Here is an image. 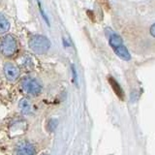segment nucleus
Returning a JSON list of instances; mask_svg holds the SVG:
<instances>
[{
	"instance_id": "3",
	"label": "nucleus",
	"mask_w": 155,
	"mask_h": 155,
	"mask_svg": "<svg viewBox=\"0 0 155 155\" xmlns=\"http://www.w3.org/2000/svg\"><path fill=\"white\" fill-rule=\"evenodd\" d=\"M21 86L26 93L30 95H34V96L38 95L42 90L41 84H39L36 80L31 79V78H25V79L21 81Z\"/></svg>"
},
{
	"instance_id": "13",
	"label": "nucleus",
	"mask_w": 155,
	"mask_h": 155,
	"mask_svg": "<svg viewBox=\"0 0 155 155\" xmlns=\"http://www.w3.org/2000/svg\"><path fill=\"white\" fill-rule=\"evenodd\" d=\"M72 70H73V75H74V81H77V76H76V70H75V67L72 66Z\"/></svg>"
},
{
	"instance_id": "4",
	"label": "nucleus",
	"mask_w": 155,
	"mask_h": 155,
	"mask_svg": "<svg viewBox=\"0 0 155 155\" xmlns=\"http://www.w3.org/2000/svg\"><path fill=\"white\" fill-rule=\"evenodd\" d=\"M4 75L9 81H16L18 79L19 75H21V71H19L18 67L16 66L13 63H6L3 67Z\"/></svg>"
},
{
	"instance_id": "8",
	"label": "nucleus",
	"mask_w": 155,
	"mask_h": 155,
	"mask_svg": "<svg viewBox=\"0 0 155 155\" xmlns=\"http://www.w3.org/2000/svg\"><path fill=\"white\" fill-rule=\"evenodd\" d=\"M114 52H115V54L117 55L118 57H120L121 59H123L125 61H128V60L131 59L130 53H129L128 50L126 48V47L124 45H122L121 47L116 48V50H114Z\"/></svg>"
},
{
	"instance_id": "5",
	"label": "nucleus",
	"mask_w": 155,
	"mask_h": 155,
	"mask_svg": "<svg viewBox=\"0 0 155 155\" xmlns=\"http://www.w3.org/2000/svg\"><path fill=\"white\" fill-rule=\"evenodd\" d=\"M106 31L109 32V43H110V46L113 48L114 51L123 45V41L119 35L113 32L111 29H110V28H107Z\"/></svg>"
},
{
	"instance_id": "1",
	"label": "nucleus",
	"mask_w": 155,
	"mask_h": 155,
	"mask_svg": "<svg viewBox=\"0 0 155 155\" xmlns=\"http://www.w3.org/2000/svg\"><path fill=\"white\" fill-rule=\"evenodd\" d=\"M50 47V40L43 35H34L29 40V48L37 54H44V53H46L48 51Z\"/></svg>"
},
{
	"instance_id": "12",
	"label": "nucleus",
	"mask_w": 155,
	"mask_h": 155,
	"mask_svg": "<svg viewBox=\"0 0 155 155\" xmlns=\"http://www.w3.org/2000/svg\"><path fill=\"white\" fill-rule=\"evenodd\" d=\"M87 14L89 15V18H91V21H94V14L92 13L91 11H89V10H88V11H87Z\"/></svg>"
},
{
	"instance_id": "6",
	"label": "nucleus",
	"mask_w": 155,
	"mask_h": 155,
	"mask_svg": "<svg viewBox=\"0 0 155 155\" xmlns=\"http://www.w3.org/2000/svg\"><path fill=\"white\" fill-rule=\"evenodd\" d=\"M17 155H35V148L29 143H22L17 150Z\"/></svg>"
},
{
	"instance_id": "14",
	"label": "nucleus",
	"mask_w": 155,
	"mask_h": 155,
	"mask_svg": "<svg viewBox=\"0 0 155 155\" xmlns=\"http://www.w3.org/2000/svg\"><path fill=\"white\" fill-rule=\"evenodd\" d=\"M43 155H47V154H43Z\"/></svg>"
},
{
	"instance_id": "2",
	"label": "nucleus",
	"mask_w": 155,
	"mask_h": 155,
	"mask_svg": "<svg viewBox=\"0 0 155 155\" xmlns=\"http://www.w3.org/2000/svg\"><path fill=\"white\" fill-rule=\"evenodd\" d=\"M1 51L5 56H12L17 51V42L12 35L3 37L1 42Z\"/></svg>"
},
{
	"instance_id": "9",
	"label": "nucleus",
	"mask_w": 155,
	"mask_h": 155,
	"mask_svg": "<svg viewBox=\"0 0 155 155\" xmlns=\"http://www.w3.org/2000/svg\"><path fill=\"white\" fill-rule=\"evenodd\" d=\"M19 110L21 111L23 114H28L31 113L32 110V106L30 104V102H29L27 99H22L19 102Z\"/></svg>"
},
{
	"instance_id": "11",
	"label": "nucleus",
	"mask_w": 155,
	"mask_h": 155,
	"mask_svg": "<svg viewBox=\"0 0 155 155\" xmlns=\"http://www.w3.org/2000/svg\"><path fill=\"white\" fill-rule=\"evenodd\" d=\"M149 32H150V34H151V36L155 38V23H153L151 25V27H150Z\"/></svg>"
},
{
	"instance_id": "7",
	"label": "nucleus",
	"mask_w": 155,
	"mask_h": 155,
	"mask_svg": "<svg viewBox=\"0 0 155 155\" xmlns=\"http://www.w3.org/2000/svg\"><path fill=\"white\" fill-rule=\"evenodd\" d=\"M108 81L110 84L114 92L116 94V96H117L120 100H123L124 99V91L122 88H121V86L119 85L118 82L116 81L113 77H108Z\"/></svg>"
},
{
	"instance_id": "10",
	"label": "nucleus",
	"mask_w": 155,
	"mask_h": 155,
	"mask_svg": "<svg viewBox=\"0 0 155 155\" xmlns=\"http://www.w3.org/2000/svg\"><path fill=\"white\" fill-rule=\"evenodd\" d=\"M10 28V23L8 21V19L5 18V17L3 15L0 16V30H1V33H5L9 30Z\"/></svg>"
}]
</instances>
